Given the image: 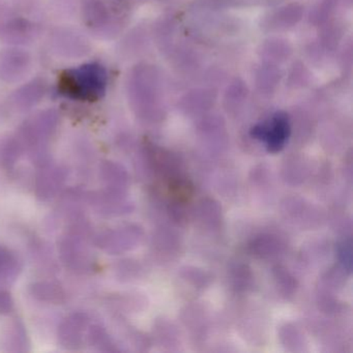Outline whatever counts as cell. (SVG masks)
Here are the masks:
<instances>
[{
  "label": "cell",
  "instance_id": "obj_1",
  "mask_svg": "<svg viewBox=\"0 0 353 353\" xmlns=\"http://www.w3.org/2000/svg\"><path fill=\"white\" fill-rule=\"evenodd\" d=\"M108 75L100 63H90L65 71L59 80V90L67 98L94 102L106 94Z\"/></svg>",
  "mask_w": 353,
  "mask_h": 353
},
{
  "label": "cell",
  "instance_id": "obj_2",
  "mask_svg": "<svg viewBox=\"0 0 353 353\" xmlns=\"http://www.w3.org/2000/svg\"><path fill=\"white\" fill-rule=\"evenodd\" d=\"M49 43L53 52L65 59H79L90 52L88 39L71 28H59L53 30Z\"/></svg>",
  "mask_w": 353,
  "mask_h": 353
},
{
  "label": "cell",
  "instance_id": "obj_3",
  "mask_svg": "<svg viewBox=\"0 0 353 353\" xmlns=\"http://www.w3.org/2000/svg\"><path fill=\"white\" fill-rule=\"evenodd\" d=\"M252 137L265 142L270 152H278L284 148L290 135V123L285 113L278 112L268 123L256 125L251 130Z\"/></svg>",
  "mask_w": 353,
  "mask_h": 353
},
{
  "label": "cell",
  "instance_id": "obj_4",
  "mask_svg": "<svg viewBox=\"0 0 353 353\" xmlns=\"http://www.w3.org/2000/svg\"><path fill=\"white\" fill-rule=\"evenodd\" d=\"M32 57L18 47L5 49L0 52V80L7 83L21 81L30 73Z\"/></svg>",
  "mask_w": 353,
  "mask_h": 353
},
{
  "label": "cell",
  "instance_id": "obj_5",
  "mask_svg": "<svg viewBox=\"0 0 353 353\" xmlns=\"http://www.w3.org/2000/svg\"><path fill=\"white\" fill-rule=\"evenodd\" d=\"M34 34V24L26 18L6 15L0 18V39L9 44H28Z\"/></svg>",
  "mask_w": 353,
  "mask_h": 353
},
{
  "label": "cell",
  "instance_id": "obj_6",
  "mask_svg": "<svg viewBox=\"0 0 353 353\" xmlns=\"http://www.w3.org/2000/svg\"><path fill=\"white\" fill-rule=\"evenodd\" d=\"M83 21L94 34L106 32L110 15L102 0H81Z\"/></svg>",
  "mask_w": 353,
  "mask_h": 353
},
{
  "label": "cell",
  "instance_id": "obj_7",
  "mask_svg": "<svg viewBox=\"0 0 353 353\" xmlns=\"http://www.w3.org/2000/svg\"><path fill=\"white\" fill-rule=\"evenodd\" d=\"M46 92V81L42 78H37L18 88L12 94V102L17 108H30L44 98Z\"/></svg>",
  "mask_w": 353,
  "mask_h": 353
},
{
  "label": "cell",
  "instance_id": "obj_8",
  "mask_svg": "<svg viewBox=\"0 0 353 353\" xmlns=\"http://www.w3.org/2000/svg\"><path fill=\"white\" fill-rule=\"evenodd\" d=\"M3 7H1V5H0V18L3 17Z\"/></svg>",
  "mask_w": 353,
  "mask_h": 353
}]
</instances>
